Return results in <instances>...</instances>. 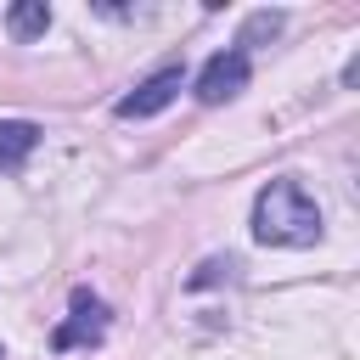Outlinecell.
Listing matches in <instances>:
<instances>
[{
    "instance_id": "5b68a950",
    "label": "cell",
    "mask_w": 360,
    "mask_h": 360,
    "mask_svg": "<svg viewBox=\"0 0 360 360\" xmlns=\"http://www.w3.org/2000/svg\"><path fill=\"white\" fill-rule=\"evenodd\" d=\"M39 146V129L28 118H6L0 124V169H22V158Z\"/></svg>"
},
{
    "instance_id": "8992f818",
    "label": "cell",
    "mask_w": 360,
    "mask_h": 360,
    "mask_svg": "<svg viewBox=\"0 0 360 360\" xmlns=\"http://www.w3.org/2000/svg\"><path fill=\"white\" fill-rule=\"evenodd\" d=\"M6 28H11V39H34V34L51 28V6L45 0H22V6L6 11Z\"/></svg>"
},
{
    "instance_id": "277c9868",
    "label": "cell",
    "mask_w": 360,
    "mask_h": 360,
    "mask_svg": "<svg viewBox=\"0 0 360 360\" xmlns=\"http://www.w3.org/2000/svg\"><path fill=\"white\" fill-rule=\"evenodd\" d=\"M107 332V304L84 287H73V315L51 332V349H79V343H96Z\"/></svg>"
},
{
    "instance_id": "6da1fadb",
    "label": "cell",
    "mask_w": 360,
    "mask_h": 360,
    "mask_svg": "<svg viewBox=\"0 0 360 360\" xmlns=\"http://www.w3.org/2000/svg\"><path fill=\"white\" fill-rule=\"evenodd\" d=\"M253 236L270 248H309L321 242V208L304 197L298 180H270L253 202Z\"/></svg>"
},
{
    "instance_id": "ba28073f",
    "label": "cell",
    "mask_w": 360,
    "mask_h": 360,
    "mask_svg": "<svg viewBox=\"0 0 360 360\" xmlns=\"http://www.w3.org/2000/svg\"><path fill=\"white\" fill-rule=\"evenodd\" d=\"M0 360H6V354H0Z\"/></svg>"
},
{
    "instance_id": "7a4b0ae2",
    "label": "cell",
    "mask_w": 360,
    "mask_h": 360,
    "mask_svg": "<svg viewBox=\"0 0 360 360\" xmlns=\"http://www.w3.org/2000/svg\"><path fill=\"white\" fill-rule=\"evenodd\" d=\"M248 90V51H219V56H208L202 62V73H197V101H208V107H219V101H231V96H242Z\"/></svg>"
},
{
    "instance_id": "52a82bcc",
    "label": "cell",
    "mask_w": 360,
    "mask_h": 360,
    "mask_svg": "<svg viewBox=\"0 0 360 360\" xmlns=\"http://www.w3.org/2000/svg\"><path fill=\"white\" fill-rule=\"evenodd\" d=\"M276 28H281V11H253V17H248V28H242V45H253V39L276 34ZM242 45H236V51H242Z\"/></svg>"
},
{
    "instance_id": "3957f363",
    "label": "cell",
    "mask_w": 360,
    "mask_h": 360,
    "mask_svg": "<svg viewBox=\"0 0 360 360\" xmlns=\"http://www.w3.org/2000/svg\"><path fill=\"white\" fill-rule=\"evenodd\" d=\"M180 84H186V68L174 62V68H158L152 79H141L124 101H118V118H152V112H163L174 96H180Z\"/></svg>"
}]
</instances>
